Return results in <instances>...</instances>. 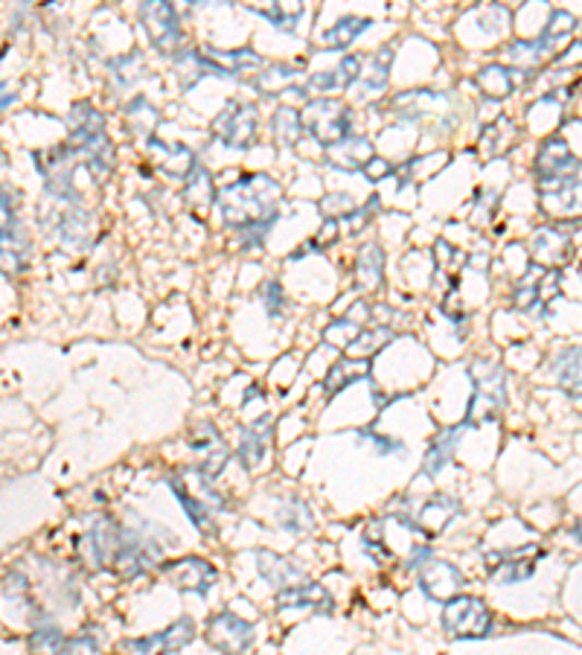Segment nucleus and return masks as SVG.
Instances as JSON below:
<instances>
[{
    "instance_id": "nucleus-31",
    "label": "nucleus",
    "mask_w": 582,
    "mask_h": 655,
    "mask_svg": "<svg viewBox=\"0 0 582 655\" xmlns=\"http://www.w3.org/2000/svg\"><path fill=\"white\" fill-rule=\"evenodd\" d=\"M262 17H269L271 24L280 26V29H286V33H292L295 29V24L300 21V15H304V7H286V3H274V7L269 9H257Z\"/></svg>"
},
{
    "instance_id": "nucleus-22",
    "label": "nucleus",
    "mask_w": 582,
    "mask_h": 655,
    "mask_svg": "<svg viewBox=\"0 0 582 655\" xmlns=\"http://www.w3.org/2000/svg\"><path fill=\"white\" fill-rule=\"evenodd\" d=\"M367 26H370L367 17H356V15L341 17L338 24L330 26V29L323 33V44H326L330 50H344V47H349V44L356 41L358 35L365 33Z\"/></svg>"
},
{
    "instance_id": "nucleus-7",
    "label": "nucleus",
    "mask_w": 582,
    "mask_h": 655,
    "mask_svg": "<svg viewBox=\"0 0 582 655\" xmlns=\"http://www.w3.org/2000/svg\"><path fill=\"white\" fill-rule=\"evenodd\" d=\"M253 638H257L253 623L239 618L236 611H218L207 627L210 646L222 655H242L253 644Z\"/></svg>"
},
{
    "instance_id": "nucleus-12",
    "label": "nucleus",
    "mask_w": 582,
    "mask_h": 655,
    "mask_svg": "<svg viewBox=\"0 0 582 655\" xmlns=\"http://www.w3.org/2000/svg\"><path fill=\"white\" fill-rule=\"evenodd\" d=\"M419 585L423 592L437 603H449L454 597V592L463 585V574L452 562H443V559H428L426 568H423V576H419Z\"/></svg>"
},
{
    "instance_id": "nucleus-29",
    "label": "nucleus",
    "mask_w": 582,
    "mask_h": 655,
    "mask_svg": "<svg viewBox=\"0 0 582 655\" xmlns=\"http://www.w3.org/2000/svg\"><path fill=\"white\" fill-rule=\"evenodd\" d=\"M103 646H105L103 632H99V629H87V632H82V635L68 638L56 655H103Z\"/></svg>"
},
{
    "instance_id": "nucleus-10",
    "label": "nucleus",
    "mask_w": 582,
    "mask_h": 655,
    "mask_svg": "<svg viewBox=\"0 0 582 655\" xmlns=\"http://www.w3.org/2000/svg\"><path fill=\"white\" fill-rule=\"evenodd\" d=\"M140 17L146 24V33L161 52H173L181 41V29H178V12L173 3H143Z\"/></svg>"
},
{
    "instance_id": "nucleus-28",
    "label": "nucleus",
    "mask_w": 582,
    "mask_h": 655,
    "mask_svg": "<svg viewBox=\"0 0 582 655\" xmlns=\"http://www.w3.org/2000/svg\"><path fill=\"white\" fill-rule=\"evenodd\" d=\"M478 87L489 99H504V96L513 91V76H510V70L501 68V64H492V68L480 70L478 73Z\"/></svg>"
},
{
    "instance_id": "nucleus-3",
    "label": "nucleus",
    "mask_w": 582,
    "mask_h": 655,
    "mask_svg": "<svg viewBox=\"0 0 582 655\" xmlns=\"http://www.w3.org/2000/svg\"><path fill=\"white\" fill-rule=\"evenodd\" d=\"M76 111L82 114L79 120L76 114L70 117V129H73V148L82 152L87 169L96 178H105L111 172V146H108V134H105L103 114L94 111L91 105H76Z\"/></svg>"
},
{
    "instance_id": "nucleus-18",
    "label": "nucleus",
    "mask_w": 582,
    "mask_h": 655,
    "mask_svg": "<svg viewBox=\"0 0 582 655\" xmlns=\"http://www.w3.org/2000/svg\"><path fill=\"white\" fill-rule=\"evenodd\" d=\"M361 73V59L358 56H347L341 61L335 70H326V73H314L309 76L306 87L314 91V94H330V91H344L347 85H353Z\"/></svg>"
},
{
    "instance_id": "nucleus-34",
    "label": "nucleus",
    "mask_w": 582,
    "mask_h": 655,
    "mask_svg": "<svg viewBox=\"0 0 582 655\" xmlns=\"http://www.w3.org/2000/svg\"><path fill=\"white\" fill-rule=\"evenodd\" d=\"M295 79V68H286V64H277V68H271V73H260L257 79V87L262 91H277L280 85H286Z\"/></svg>"
},
{
    "instance_id": "nucleus-27",
    "label": "nucleus",
    "mask_w": 582,
    "mask_h": 655,
    "mask_svg": "<svg viewBox=\"0 0 582 655\" xmlns=\"http://www.w3.org/2000/svg\"><path fill=\"white\" fill-rule=\"evenodd\" d=\"M384 271V253L379 245H365L361 253H358V279L365 283L367 288L379 286Z\"/></svg>"
},
{
    "instance_id": "nucleus-23",
    "label": "nucleus",
    "mask_w": 582,
    "mask_h": 655,
    "mask_svg": "<svg viewBox=\"0 0 582 655\" xmlns=\"http://www.w3.org/2000/svg\"><path fill=\"white\" fill-rule=\"evenodd\" d=\"M367 370H370V361H365V358H344V361H338V365L330 370V376H326V393L344 391L347 384L361 382L367 376Z\"/></svg>"
},
{
    "instance_id": "nucleus-8",
    "label": "nucleus",
    "mask_w": 582,
    "mask_h": 655,
    "mask_svg": "<svg viewBox=\"0 0 582 655\" xmlns=\"http://www.w3.org/2000/svg\"><path fill=\"white\" fill-rule=\"evenodd\" d=\"M164 574L166 580L181 588V592H195V594H207L218 580V571L210 565L207 559L199 557H187L178 559V562H164Z\"/></svg>"
},
{
    "instance_id": "nucleus-25",
    "label": "nucleus",
    "mask_w": 582,
    "mask_h": 655,
    "mask_svg": "<svg viewBox=\"0 0 582 655\" xmlns=\"http://www.w3.org/2000/svg\"><path fill=\"white\" fill-rule=\"evenodd\" d=\"M393 335H396V332H393L391 326H379V330H361V335H358V338L347 347V358H365V361H370V358H373L376 353L384 347V344H391Z\"/></svg>"
},
{
    "instance_id": "nucleus-6",
    "label": "nucleus",
    "mask_w": 582,
    "mask_h": 655,
    "mask_svg": "<svg viewBox=\"0 0 582 655\" xmlns=\"http://www.w3.org/2000/svg\"><path fill=\"white\" fill-rule=\"evenodd\" d=\"M260 126V114L251 103H227L213 122V134L230 148L251 146Z\"/></svg>"
},
{
    "instance_id": "nucleus-5",
    "label": "nucleus",
    "mask_w": 582,
    "mask_h": 655,
    "mask_svg": "<svg viewBox=\"0 0 582 655\" xmlns=\"http://www.w3.org/2000/svg\"><path fill=\"white\" fill-rule=\"evenodd\" d=\"M304 129L312 134L318 143L330 148L335 143H341L344 138H349L353 129V114L344 103L338 99H314L304 108Z\"/></svg>"
},
{
    "instance_id": "nucleus-21",
    "label": "nucleus",
    "mask_w": 582,
    "mask_h": 655,
    "mask_svg": "<svg viewBox=\"0 0 582 655\" xmlns=\"http://www.w3.org/2000/svg\"><path fill=\"white\" fill-rule=\"evenodd\" d=\"M458 513H461V504H458L452 496H435L426 507H423L419 519L426 522L428 533L435 536V533L446 531V527L458 519Z\"/></svg>"
},
{
    "instance_id": "nucleus-36",
    "label": "nucleus",
    "mask_w": 582,
    "mask_h": 655,
    "mask_svg": "<svg viewBox=\"0 0 582 655\" xmlns=\"http://www.w3.org/2000/svg\"><path fill=\"white\" fill-rule=\"evenodd\" d=\"M365 172H367V178L379 181V178H384V175H391V164H388V160H379V157H373V160L365 166Z\"/></svg>"
},
{
    "instance_id": "nucleus-30",
    "label": "nucleus",
    "mask_w": 582,
    "mask_h": 655,
    "mask_svg": "<svg viewBox=\"0 0 582 655\" xmlns=\"http://www.w3.org/2000/svg\"><path fill=\"white\" fill-rule=\"evenodd\" d=\"M391 59H393L391 50L376 52L373 59H370V70L365 73V91H370V94L384 91V85H388V70H391Z\"/></svg>"
},
{
    "instance_id": "nucleus-35",
    "label": "nucleus",
    "mask_w": 582,
    "mask_h": 655,
    "mask_svg": "<svg viewBox=\"0 0 582 655\" xmlns=\"http://www.w3.org/2000/svg\"><path fill=\"white\" fill-rule=\"evenodd\" d=\"M262 297H265V312H269L271 318H277L280 309H283V288L271 279L269 286L262 288Z\"/></svg>"
},
{
    "instance_id": "nucleus-33",
    "label": "nucleus",
    "mask_w": 582,
    "mask_h": 655,
    "mask_svg": "<svg viewBox=\"0 0 582 655\" xmlns=\"http://www.w3.org/2000/svg\"><path fill=\"white\" fill-rule=\"evenodd\" d=\"M577 26V17L571 15V12H566V9H554L550 12V24L548 29H545V35L542 38H548V41H557V38H562V35H571Z\"/></svg>"
},
{
    "instance_id": "nucleus-14",
    "label": "nucleus",
    "mask_w": 582,
    "mask_h": 655,
    "mask_svg": "<svg viewBox=\"0 0 582 655\" xmlns=\"http://www.w3.org/2000/svg\"><path fill=\"white\" fill-rule=\"evenodd\" d=\"M280 609H318L332 611V594L321 583H304L280 588L277 594Z\"/></svg>"
},
{
    "instance_id": "nucleus-15",
    "label": "nucleus",
    "mask_w": 582,
    "mask_h": 655,
    "mask_svg": "<svg viewBox=\"0 0 582 655\" xmlns=\"http://www.w3.org/2000/svg\"><path fill=\"white\" fill-rule=\"evenodd\" d=\"M326 155H330V164L335 169H344V172H356V169H365L370 160H373V146L367 143L365 138H344L341 143L326 148Z\"/></svg>"
},
{
    "instance_id": "nucleus-13",
    "label": "nucleus",
    "mask_w": 582,
    "mask_h": 655,
    "mask_svg": "<svg viewBox=\"0 0 582 655\" xmlns=\"http://www.w3.org/2000/svg\"><path fill=\"white\" fill-rule=\"evenodd\" d=\"M531 251L533 260L554 271L571 257V236H566L562 230H554V227H542V230L533 234Z\"/></svg>"
},
{
    "instance_id": "nucleus-9",
    "label": "nucleus",
    "mask_w": 582,
    "mask_h": 655,
    "mask_svg": "<svg viewBox=\"0 0 582 655\" xmlns=\"http://www.w3.org/2000/svg\"><path fill=\"white\" fill-rule=\"evenodd\" d=\"M195 638V623L192 618L175 620L173 627L164 629V632H155V635L146 638H131L126 641V650L134 655H166L175 653V650H183Z\"/></svg>"
},
{
    "instance_id": "nucleus-11",
    "label": "nucleus",
    "mask_w": 582,
    "mask_h": 655,
    "mask_svg": "<svg viewBox=\"0 0 582 655\" xmlns=\"http://www.w3.org/2000/svg\"><path fill=\"white\" fill-rule=\"evenodd\" d=\"M539 557H542L539 545H527V548L498 553V562H489V565H492V585L524 583V580L533 576V571H536Z\"/></svg>"
},
{
    "instance_id": "nucleus-19",
    "label": "nucleus",
    "mask_w": 582,
    "mask_h": 655,
    "mask_svg": "<svg viewBox=\"0 0 582 655\" xmlns=\"http://www.w3.org/2000/svg\"><path fill=\"white\" fill-rule=\"evenodd\" d=\"M257 565H260V574L269 580L271 585L277 588H288L295 585L297 580H304L306 571L300 565H295L292 559L280 557V553H269V550H260L257 553Z\"/></svg>"
},
{
    "instance_id": "nucleus-1",
    "label": "nucleus",
    "mask_w": 582,
    "mask_h": 655,
    "mask_svg": "<svg viewBox=\"0 0 582 655\" xmlns=\"http://www.w3.org/2000/svg\"><path fill=\"white\" fill-rule=\"evenodd\" d=\"M280 201H283V187L265 172L245 175L225 190H218L216 195L222 222L242 236L245 248L262 245V236L269 234L271 225L280 218Z\"/></svg>"
},
{
    "instance_id": "nucleus-2",
    "label": "nucleus",
    "mask_w": 582,
    "mask_h": 655,
    "mask_svg": "<svg viewBox=\"0 0 582 655\" xmlns=\"http://www.w3.org/2000/svg\"><path fill=\"white\" fill-rule=\"evenodd\" d=\"M472 382H475V396H472L466 426H484L507 408V373L496 361H475L472 365Z\"/></svg>"
},
{
    "instance_id": "nucleus-20",
    "label": "nucleus",
    "mask_w": 582,
    "mask_h": 655,
    "mask_svg": "<svg viewBox=\"0 0 582 655\" xmlns=\"http://www.w3.org/2000/svg\"><path fill=\"white\" fill-rule=\"evenodd\" d=\"M463 431H466V426L446 428V431H440V434H437L435 445L428 449L426 463H423V475H428V478H435L437 472L443 469L446 463L452 461V454H454V449H458V443H461Z\"/></svg>"
},
{
    "instance_id": "nucleus-4",
    "label": "nucleus",
    "mask_w": 582,
    "mask_h": 655,
    "mask_svg": "<svg viewBox=\"0 0 582 655\" xmlns=\"http://www.w3.org/2000/svg\"><path fill=\"white\" fill-rule=\"evenodd\" d=\"M492 615L487 603L472 594H454L452 600L443 603V629L458 641H475L489 635Z\"/></svg>"
},
{
    "instance_id": "nucleus-16",
    "label": "nucleus",
    "mask_w": 582,
    "mask_h": 655,
    "mask_svg": "<svg viewBox=\"0 0 582 655\" xmlns=\"http://www.w3.org/2000/svg\"><path fill=\"white\" fill-rule=\"evenodd\" d=\"M169 487H173L175 498L181 501V507L187 510V515H190V522L195 524L204 536H213V533H216V515H213V510H210L199 496H192V489L183 484V475H173V478H169Z\"/></svg>"
},
{
    "instance_id": "nucleus-32",
    "label": "nucleus",
    "mask_w": 582,
    "mask_h": 655,
    "mask_svg": "<svg viewBox=\"0 0 582 655\" xmlns=\"http://www.w3.org/2000/svg\"><path fill=\"white\" fill-rule=\"evenodd\" d=\"M61 629L56 627H35L33 629V635H29V646H33L35 653H59L61 650Z\"/></svg>"
},
{
    "instance_id": "nucleus-26",
    "label": "nucleus",
    "mask_w": 582,
    "mask_h": 655,
    "mask_svg": "<svg viewBox=\"0 0 582 655\" xmlns=\"http://www.w3.org/2000/svg\"><path fill=\"white\" fill-rule=\"evenodd\" d=\"M271 131L277 138L280 146H295L300 134H304V114L295 111V108H280L271 120Z\"/></svg>"
},
{
    "instance_id": "nucleus-24",
    "label": "nucleus",
    "mask_w": 582,
    "mask_h": 655,
    "mask_svg": "<svg viewBox=\"0 0 582 655\" xmlns=\"http://www.w3.org/2000/svg\"><path fill=\"white\" fill-rule=\"evenodd\" d=\"M265 445H269V426H265V422L242 428L239 454H242V463L248 469H257V466H260L262 457H265Z\"/></svg>"
},
{
    "instance_id": "nucleus-17",
    "label": "nucleus",
    "mask_w": 582,
    "mask_h": 655,
    "mask_svg": "<svg viewBox=\"0 0 582 655\" xmlns=\"http://www.w3.org/2000/svg\"><path fill=\"white\" fill-rule=\"evenodd\" d=\"M550 373L557 379V384L568 396L582 400V347L562 349L554 365H550Z\"/></svg>"
}]
</instances>
